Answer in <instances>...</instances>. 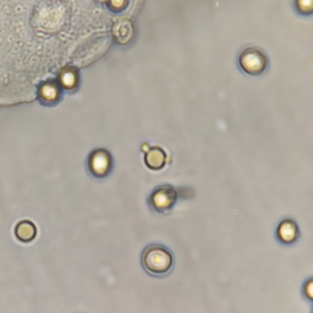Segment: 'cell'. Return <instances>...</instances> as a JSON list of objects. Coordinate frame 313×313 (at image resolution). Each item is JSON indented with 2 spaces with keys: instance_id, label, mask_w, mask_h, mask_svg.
Listing matches in <instances>:
<instances>
[{
  "instance_id": "277c9868",
  "label": "cell",
  "mask_w": 313,
  "mask_h": 313,
  "mask_svg": "<svg viewBox=\"0 0 313 313\" xmlns=\"http://www.w3.org/2000/svg\"><path fill=\"white\" fill-rule=\"evenodd\" d=\"M85 168L90 177L101 180L109 177L115 166L113 155L103 147L95 148L87 154L85 161Z\"/></svg>"
},
{
  "instance_id": "ba28073f",
  "label": "cell",
  "mask_w": 313,
  "mask_h": 313,
  "mask_svg": "<svg viewBox=\"0 0 313 313\" xmlns=\"http://www.w3.org/2000/svg\"><path fill=\"white\" fill-rule=\"evenodd\" d=\"M60 90L59 86L56 82H46L40 87L39 96L42 101L47 103H53L59 98Z\"/></svg>"
},
{
  "instance_id": "9c48e42d",
  "label": "cell",
  "mask_w": 313,
  "mask_h": 313,
  "mask_svg": "<svg viewBox=\"0 0 313 313\" xmlns=\"http://www.w3.org/2000/svg\"><path fill=\"white\" fill-rule=\"evenodd\" d=\"M313 277L312 274L305 277L301 282L299 287V293L301 299L312 309Z\"/></svg>"
},
{
  "instance_id": "7a4b0ae2",
  "label": "cell",
  "mask_w": 313,
  "mask_h": 313,
  "mask_svg": "<svg viewBox=\"0 0 313 313\" xmlns=\"http://www.w3.org/2000/svg\"><path fill=\"white\" fill-rule=\"evenodd\" d=\"M194 193L189 187L176 190L170 186L158 187L146 196V203L149 210L155 213L162 215L169 214L181 200L193 198Z\"/></svg>"
},
{
  "instance_id": "30bf717a",
  "label": "cell",
  "mask_w": 313,
  "mask_h": 313,
  "mask_svg": "<svg viewBox=\"0 0 313 313\" xmlns=\"http://www.w3.org/2000/svg\"><path fill=\"white\" fill-rule=\"evenodd\" d=\"M59 79L61 85L67 90H71L78 84L79 76L68 67L60 68L58 71Z\"/></svg>"
},
{
  "instance_id": "52a82bcc",
  "label": "cell",
  "mask_w": 313,
  "mask_h": 313,
  "mask_svg": "<svg viewBox=\"0 0 313 313\" xmlns=\"http://www.w3.org/2000/svg\"><path fill=\"white\" fill-rule=\"evenodd\" d=\"M290 7L293 14L303 19H311L313 16V0H291Z\"/></svg>"
},
{
  "instance_id": "5b68a950",
  "label": "cell",
  "mask_w": 313,
  "mask_h": 313,
  "mask_svg": "<svg viewBox=\"0 0 313 313\" xmlns=\"http://www.w3.org/2000/svg\"><path fill=\"white\" fill-rule=\"evenodd\" d=\"M301 235L298 222L289 215L280 218L273 229L274 240L278 245L284 248H291L295 246L300 241Z\"/></svg>"
},
{
  "instance_id": "6da1fadb",
  "label": "cell",
  "mask_w": 313,
  "mask_h": 313,
  "mask_svg": "<svg viewBox=\"0 0 313 313\" xmlns=\"http://www.w3.org/2000/svg\"><path fill=\"white\" fill-rule=\"evenodd\" d=\"M140 263L144 271L150 276L165 278L173 272L175 259L174 252L168 246L159 242L145 245L140 255Z\"/></svg>"
},
{
  "instance_id": "3957f363",
  "label": "cell",
  "mask_w": 313,
  "mask_h": 313,
  "mask_svg": "<svg viewBox=\"0 0 313 313\" xmlns=\"http://www.w3.org/2000/svg\"><path fill=\"white\" fill-rule=\"evenodd\" d=\"M269 55L262 46L252 43L243 45L238 51L237 61L239 68L244 73L252 76H258L269 68L271 61Z\"/></svg>"
},
{
  "instance_id": "8992f818",
  "label": "cell",
  "mask_w": 313,
  "mask_h": 313,
  "mask_svg": "<svg viewBox=\"0 0 313 313\" xmlns=\"http://www.w3.org/2000/svg\"><path fill=\"white\" fill-rule=\"evenodd\" d=\"M14 234L17 238L24 242L33 240L36 237L37 229L35 224L31 221L24 220L18 223L14 229Z\"/></svg>"
}]
</instances>
